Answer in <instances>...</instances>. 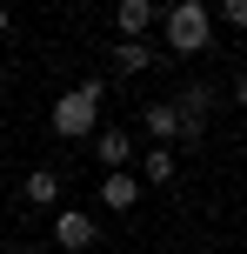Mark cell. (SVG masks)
I'll return each instance as SVG.
<instances>
[{
  "instance_id": "7c38bea8",
  "label": "cell",
  "mask_w": 247,
  "mask_h": 254,
  "mask_svg": "<svg viewBox=\"0 0 247 254\" xmlns=\"http://www.w3.org/2000/svg\"><path fill=\"white\" fill-rule=\"evenodd\" d=\"M221 20L227 27H247V0H221Z\"/></svg>"
},
{
  "instance_id": "ba28073f",
  "label": "cell",
  "mask_w": 247,
  "mask_h": 254,
  "mask_svg": "<svg viewBox=\"0 0 247 254\" xmlns=\"http://www.w3.org/2000/svg\"><path fill=\"white\" fill-rule=\"evenodd\" d=\"M154 20H160V7H154V0H120V7H114V27H120V40H141Z\"/></svg>"
},
{
  "instance_id": "7a4b0ae2",
  "label": "cell",
  "mask_w": 247,
  "mask_h": 254,
  "mask_svg": "<svg viewBox=\"0 0 247 254\" xmlns=\"http://www.w3.org/2000/svg\"><path fill=\"white\" fill-rule=\"evenodd\" d=\"M160 34H167L174 54H207V47H214V13L174 0V7H160Z\"/></svg>"
},
{
  "instance_id": "8992f818",
  "label": "cell",
  "mask_w": 247,
  "mask_h": 254,
  "mask_svg": "<svg viewBox=\"0 0 247 254\" xmlns=\"http://www.w3.org/2000/svg\"><path fill=\"white\" fill-rule=\"evenodd\" d=\"M94 161H100L107 167V174H114V167H134V134H127V127H94Z\"/></svg>"
},
{
  "instance_id": "6da1fadb",
  "label": "cell",
  "mask_w": 247,
  "mask_h": 254,
  "mask_svg": "<svg viewBox=\"0 0 247 254\" xmlns=\"http://www.w3.org/2000/svg\"><path fill=\"white\" fill-rule=\"evenodd\" d=\"M100 101H107V80H80V87H67L60 94V101H53V134H60V140H87L94 134V127H100Z\"/></svg>"
},
{
  "instance_id": "3957f363",
  "label": "cell",
  "mask_w": 247,
  "mask_h": 254,
  "mask_svg": "<svg viewBox=\"0 0 247 254\" xmlns=\"http://www.w3.org/2000/svg\"><path fill=\"white\" fill-rule=\"evenodd\" d=\"M94 241H100V221H94L87 207H60V214H53V248L60 254H87Z\"/></svg>"
},
{
  "instance_id": "8fae6325",
  "label": "cell",
  "mask_w": 247,
  "mask_h": 254,
  "mask_svg": "<svg viewBox=\"0 0 247 254\" xmlns=\"http://www.w3.org/2000/svg\"><path fill=\"white\" fill-rule=\"evenodd\" d=\"M174 167H181V161H174V147H147V154H141V181H147V188H167Z\"/></svg>"
},
{
  "instance_id": "9c48e42d",
  "label": "cell",
  "mask_w": 247,
  "mask_h": 254,
  "mask_svg": "<svg viewBox=\"0 0 247 254\" xmlns=\"http://www.w3.org/2000/svg\"><path fill=\"white\" fill-rule=\"evenodd\" d=\"M20 201L27 207H53L60 201V174H53V167H34V174L20 181Z\"/></svg>"
},
{
  "instance_id": "e0dca14e",
  "label": "cell",
  "mask_w": 247,
  "mask_h": 254,
  "mask_svg": "<svg viewBox=\"0 0 247 254\" xmlns=\"http://www.w3.org/2000/svg\"><path fill=\"white\" fill-rule=\"evenodd\" d=\"M0 254H13V248H0Z\"/></svg>"
},
{
  "instance_id": "30bf717a",
  "label": "cell",
  "mask_w": 247,
  "mask_h": 254,
  "mask_svg": "<svg viewBox=\"0 0 247 254\" xmlns=\"http://www.w3.org/2000/svg\"><path fill=\"white\" fill-rule=\"evenodd\" d=\"M141 121H147V134H154L160 147H167V140H181V114H174V101H147Z\"/></svg>"
},
{
  "instance_id": "52a82bcc",
  "label": "cell",
  "mask_w": 247,
  "mask_h": 254,
  "mask_svg": "<svg viewBox=\"0 0 247 254\" xmlns=\"http://www.w3.org/2000/svg\"><path fill=\"white\" fill-rule=\"evenodd\" d=\"M154 61H160V54L147 47V40H114V74L141 80V74H154Z\"/></svg>"
},
{
  "instance_id": "277c9868",
  "label": "cell",
  "mask_w": 247,
  "mask_h": 254,
  "mask_svg": "<svg viewBox=\"0 0 247 254\" xmlns=\"http://www.w3.org/2000/svg\"><path fill=\"white\" fill-rule=\"evenodd\" d=\"M207 107H214V87H207V80L181 87V101H174V114H181V140H200V134H207Z\"/></svg>"
},
{
  "instance_id": "9a60e30c",
  "label": "cell",
  "mask_w": 247,
  "mask_h": 254,
  "mask_svg": "<svg viewBox=\"0 0 247 254\" xmlns=\"http://www.w3.org/2000/svg\"><path fill=\"white\" fill-rule=\"evenodd\" d=\"M181 7H207V0H181Z\"/></svg>"
},
{
  "instance_id": "5b68a950",
  "label": "cell",
  "mask_w": 247,
  "mask_h": 254,
  "mask_svg": "<svg viewBox=\"0 0 247 254\" xmlns=\"http://www.w3.org/2000/svg\"><path fill=\"white\" fill-rule=\"evenodd\" d=\"M100 207L107 214H134V207H141V174H134V167H114V174L100 181Z\"/></svg>"
},
{
  "instance_id": "5bb4252c",
  "label": "cell",
  "mask_w": 247,
  "mask_h": 254,
  "mask_svg": "<svg viewBox=\"0 0 247 254\" xmlns=\"http://www.w3.org/2000/svg\"><path fill=\"white\" fill-rule=\"evenodd\" d=\"M7 27H13V13H7V0H0V34H7Z\"/></svg>"
},
{
  "instance_id": "2e32d148",
  "label": "cell",
  "mask_w": 247,
  "mask_h": 254,
  "mask_svg": "<svg viewBox=\"0 0 247 254\" xmlns=\"http://www.w3.org/2000/svg\"><path fill=\"white\" fill-rule=\"evenodd\" d=\"M0 87H7V61H0Z\"/></svg>"
},
{
  "instance_id": "4fadbf2b",
  "label": "cell",
  "mask_w": 247,
  "mask_h": 254,
  "mask_svg": "<svg viewBox=\"0 0 247 254\" xmlns=\"http://www.w3.org/2000/svg\"><path fill=\"white\" fill-rule=\"evenodd\" d=\"M234 101L247 107V67H241V74H234Z\"/></svg>"
}]
</instances>
